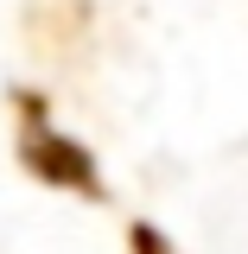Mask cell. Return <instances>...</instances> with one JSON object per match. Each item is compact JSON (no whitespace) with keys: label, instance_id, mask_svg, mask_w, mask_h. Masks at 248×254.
I'll return each mask as SVG.
<instances>
[{"label":"cell","instance_id":"6da1fadb","mask_svg":"<svg viewBox=\"0 0 248 254\" xmlns=\"http://www.w3.org/2000/svg\"><path fill=\"white\" fill-rule=\"evenodd\" d=\"M26 165L38 172V178H51V185H70V190L102 197V178H95L89 153H83L77 140H64L58 127L45 121V108H38V102L26 108Z\"/></svg>","mask_w":248,"mask_h":254}]
</instances>
